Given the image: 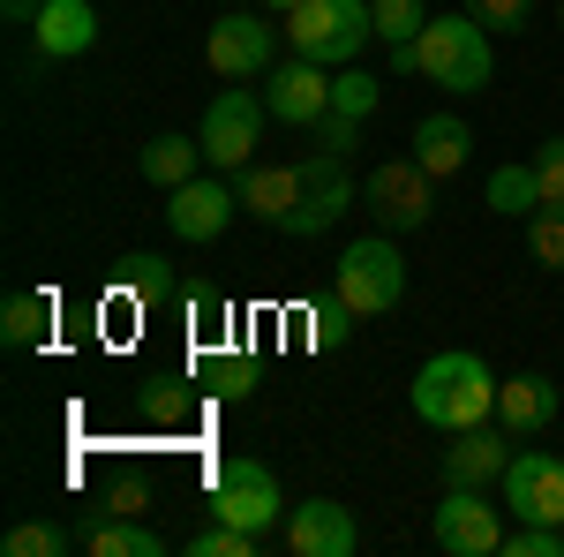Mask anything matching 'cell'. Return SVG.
<instances>
[{
    "label": "cell",
    "mask_w": 564,
    "mask_h": 557,
    "mask_svg": "<svg viewBox=\"0 0 564 557\" xmlns=\"http://www.w3.org/2000/svg\"><path fill=\"white\" fill-rule=\"evenodd\" d=\"M505 468H512V429H505V422L459 429V444L444 452V482H467V490H489V482H505Z\"/></svg>",
    "instance_id": "cell-15"
},
{
    "label": "cell",
    "mask_w": 564,
    "mask_h": 557,
    "mask_svg": "<svg viewBox=\"0 0 564 557\" xmlns=\"http://www.w3.org/2000/svg\"><path fill=\"white\" fill-rule=\"evenodd\" d=\"M369 8H377V39H384L391 53H406V45L422 39V23H430L422 0H369Z\"/></svg>",
    "instance_id": "cell-25"
},
{
    "label": "cell",
    "mask_w": 564,
    "mask_h": 557,
    "mask_svg": "<svg viewBox=\"0 0 564 557\" xmlns=\"http://www.w3.org/2000/svg\"><path fill=\"white\" fill-rule=\"evenodd\" d=\"M557 23H564V0H557Z\"/></svg>",
    "instance_id": "cell-38"
},
{
    "label": "cell",
    "mask_w": 564,
    "mask_h": 557,
    "mask_svg": "<svg viewBox=\"0 0 564 557\" xmlns=\"http://www.w3.org/2000/svg\"><path fill=\"white\" fill-rule=\"evenodd\" d=\"M527 8H534V0H467V15L489 23V39H497V31H527Z\"/></svg>",
    "instance_id": "cell-32"
},
{
    "label": "cell",
    "mask_w": 564,
    "mask_h": 557,
    "mask_svg": "<svg viewBox=\"0 0 564 557\" xmlns=\"http://www.w3.org/2000/svg\"><path fill=\"white\" fill-rule=\"evenodd\" d=\"M263 535H249V527H204V535H188V557H257Z\"/></svg>",
    "instance_id": "cell-28"
},
{
    "label": "cell",
    "mask_w": 564,
    "mask_h": 557,
    "mask_svg": "<svg viewBox=\"0 0 564 557\" xmlns=\"http://www.w3.org/2000/svg\"><path fill=\"white\" fill-rule=\"evenodd\" d=\"M0 8H8L15 23H39V8H45V0H0Z\"/></svg>",
    "instance_id": "cell-36"
},
{
    "label": "cell",
    "mask_w": 564,
    "mask_h": 557,
    "mask_svg": "<svg viewBox=\"0 0 564 557\" xmlns=\"http://www.w3.org/2000/svg\"><path fill=\"white\" fill-rule=\"evenodd\" d=\"M354 136H361V121H347V114H324V121H316V151L354 159Z\"/></svg>",
    "instance_id": "cell-33"
},
{
    "label": "cell",
    "mask_w": 564,
    "mask_h": 557,
    "mask_svg": "<svg viewBox=\"0 0 564 557\" xmlns=\"http://www.w3.org/2000/svg\"><path fill=\"white\" fill-rule=\"evenodd\" d=\"M308 167V189H302V204L286 212V234H324V226H339L347 218V204H361V189H354V173L347 159H332V151H316V159H302Z\"/></svg>",
    "instance_id": "cell-13"
},
{
    "label": "cell",
    "mask_w": 564,
    "mask_h": 557,
    "mask_svg": "<svg viewBox=\"0 0 564 557\" xmlns=\"http://www.w3.org/2000/svg\"><path fill=\"white\" fill-rule=\"evenodd\" d=\"M391 61H399V76L414 68L422 84L452 90V98H475V90H489V76H497L489 23H475L467 8H459V15H430V23H422V39L406 45V53H391Z\"/></svg>",
    "instance_id": "cell-1"
},
{
    "label": "cell",
    "mask_w": 564,
    "mask_h": 557,
    "mask_svg": "<svg viewBox=\"0 0 564 557\" xmlns=\"http://www.w3.org/2000/svg\"><path fill=\"white\" fill-rule=\"evenodd\" d=\"M406 151L444 181V173H459L467 159H475V129H467V121H452V114H430V121H414V143H406Z\"/></svg>",
    "instance_id": "cell-19"
},
{
    "label": "cell",
    "mask_w": 564,
    "mask_h": 557,
    "mask_svg": "<svg viewBox=\"0 0 564 557\" xmlns=\"http://www.w3.org/2000/svg\"><path fill=\"white\" fill-rule=\"evenodd\" d=\"M166 550V535H151L135 513H106L90 527V557H159Z\"/></svg>",
    "instance_id": "cell-22"
},
{
    "label": "cell",
    "mask_w": 564,
    "mask_h": 557,
    "mask_svg": "<svg viewBox=\"0 0 564 557\" xmlns=\"http://www.w3.org/2000/svg\"><path fill=\"white\" fill-rule=\"evenodd\" d=\"M505 513L564 527V460L557 452H512V468H505Z\"/></svg>",
    "instance_id": "cell-12"
},
{
    "label": "cell",
    "mask_w": 564,
    "mask_h": 557,
    "mask_svg": "<svg viewBox=\"0 0 564 557\" xmlns=\"http://www.w3.org/2000/svg\"><path fill=\"white\" fill-rule=\"evenodd\" d=\"M106 513H143V490H135V482H121V490L106 497Z\"/></svg>",
    "instance_id": "cell-35"
},
{
    "label": "cell",
    "mask_w": 564,
    "mask_h": 557,
    "mask_svg": "<svg viewBox=\"0 0 564 557\" xmlns=\"http://www.w3.org/2000/svg\"><path fill=\"white\" fill-rule=\"evenodd\" d=\"M361 543V527H354L347 505H332V497H308L286 513V550L294 557H347Z\"/></svg>",
    "instance_id": "cell-14"
},
{
    "label": "cell",
    "mask_w": 564,
    "mask_h": 557,
    "mask_svg": "<svg viewBox=\"0 0 564 557\" xmlns=\"http://www.w3.org/2000/svg\"><path fill=\"white\" fill-rule=\"evenodd\" d=\"M234 212H241V189H226V173H196V181L166 189V226H174V242H188V249L218 242Z\"/></svg>",
    "instance_id": "cell-10"
},
{
    "label": "cell",
    "mask_w": 564,
    "mask_h": 557,
    "mask_svg": "<svg viewBox=\"0 0 564 557\" xmlns=\"http://www.w3.org/2000/svg\"><path fill=\"white\" fill-rule=\"evenodd\" d=\"M377 98H384V84H377L369 68H332V114L369 121V114H377Z\"/></svg>",
    "instance_id": "cell-24"
},
{
    "label": "cell",
    "mask_w": 564,
    "mask_h": 557,
    "mask_svg": "<svg viewBox=\"0 0 564 557\" xmlns=\"http://www.w3.org/2000/svg\"><path fill=\"white\" fill-rule=\"evenodd\" d=\"M45 324H53V301H45V294H8V309H0V340L15 346V354L39 346Z\"/></svg>",
    "instance_id": "cell-23"
},
{
    "label": "cell",
    "mask_w": 564,
    "mask_h": 557,
    "mask_svg": "<svg viewBox=\"0 0 564 557\" xmlns=\"http://www.w3.org/2000/svg\"><path fill=\"white\" fill-rule=\"evenodd\" d=\"M406 392H414V415L430 429H444V437H459V429H475V422H497V377H489V362L467 354V346L422 362Z\"/></svg>",
    "instance_id": "cell-2"
},
{
    "label": "cell",
    "mask_w": 564,
    "mask_h": 557,
    "mask_svg": "<svg viewBox=\"0 0 564 557\" xmlns=\"http://www.w3.org/2000/svg\"><path fill=\"white\" fill-rule=\"evenodd\" d=\"M527 167H534V181H542V204H564V136H550Z\"/></svg>",
    "instance_id": "cell-31"
},
{
    "label": "cell",
    "mask_w": 564,
    "mask_h": 557,
    "mask_svg": "<svg viewBox=\"0 0 564 557\" xmlns=\"http://www.w3.org/2000/svg\"><path fill=\"white\" fill-rule=\"evenodd\" d=\"M204 61H212L226 84H241V76H271V68H279V31L263 23L257 8H234V15H218V23H212Z\"/></svg>",
    "instance_id": "cell-8"
},
{
    "label": "cell",
    "mask_w": 564,
    "mask_h": 557,
    "mask_svg": "<svg viewBox=\"0 0 564 557\" xmlns=\"http://www.w3.org/2000/svg\"><path fill=\"white\" fill-rule=\"evenodd\" d=\"M257 8H279V15H294V8H302V0H257Z\"/></svg>",
    "instance_id": "cell-37"
},
{
    "label": "cell",
    "mask_w": 564,
    "mask_h": 557,
    "mask_svg": "<svg viewBox=\"0 0 564 557\" xmlns=\"http://www.w3.org/2000/svg\"><path fill=\"white\" fill-rule=\"evenodd\" d=\"M497 422L512 437H534V429L557 422V385L542 369H520V377H497Z\"/></svg>",
    "instance_id": "cell-16"
},
{
    "label": "cell",
    "mask_w": 564,
    "mask_h": 557,
    "mask_svg": "<svg viewBox=\"0 0 564 557\" xmlns=\"http://www.w3.org/2000/svg\"><path fill=\"white\" fill-rule=\"evenodd\" d=\"M263 106H271V121H286V129H316L324 114H332V68L324 61H279L271 68V84H263Z\"/></svg>",
    "instance_id": "cell-11"
},
{
    "label": "cell",
    "mask_w": 564,
    "mask_h": 557,
    "mask_svg": "<svg viewBox=\"0 0 564 557\" xmlns=\"http://www.w3.org/2000/svg\"><path fill=\"white\" fill-rule=\"evenodd\" d=\"M527 249H534L542 271H564V204H542L527 218Z\"/></svg>",
    "instance_id": "cell-26"
},
{
    "label": "cell",
    "mask_w": 564,
    "mask_h": 557,
    "mask_svg": "<svg viewBox=\"0 0 564 557\" xmlns=\"http://www.w3.org/2000/svg\"><path fill=\"white\" fill-rule=\"evenodd\" d=\"M31 39H39L45 61H76V53H90V39H98V8H90V0H45Z\"/></svg>",
    "instance_id": "cell-17"
},
{
    "label": "cell",
    "mask_w": 564,
    "mask_h": 557,
    "mask_svg": "<svg viewBox=\"0 0 564 557\" xmlns=\"http://www.w3.org/2000/svg\"><path fill=\"white\" fill-rule=\"evenodd\" d=\"M279 505H286V497H279V482H271L263 460H226V468L212 474V519H226V527L271 535Z\"/></svg>",
    "instance_id": "cell-9"
},
{
    "label": "cell",
    "mask_w": 564,
    "mask_h": 557,
    "mask_svg": "<svg viewBox=\"0 0 564 557\" xmlns=\"http://www.w3.org/2000/svg\"><path fill=\"white\" fill-rule=\"evenodd\" d=\"M361 204H369V218L384 234H414V226L436 218V173L406 151V159H391V167H377L361 181Z\"/></svg>",
    "instance_id": "cell-6"
},
{
    "label": "cell",
    "mask_w": 564,
    "mask_h": 557,
    "mask_svg": "<svg viewBox=\"0 0 564 557\" xmlns=\"http://www.w3.org/2000/svg\"><path fill=\"white\" fill-rule=\"evenodd\" d=\"M332 294L347 301V317H391L406 301V257L391 249V234L347 242V257L332 271Z\"/></svg>",
    "instance_id": "cell-4"
},
{
    "label": "cell",
    "mask_w": 564,
    "mask_h": 557,
    "mask_svg": "<svg viewBox=\"0 0 564 557\" xmlns=\"http://www.w3.org/2000/svg\"><path fill=\"white\" fill-rule=\"evenodd\" d=\"M121 287H129L135 301H166L174 294V271L151 257V249H135V257H121Z\"/></svg>",
    "instance_id": "cell-27"
},
{
    "label": "cell",
    "mask_w": 564,
    "mask_h": 557,
    "mask_svg": "<svg viewBox=\"0 0 564 557\" xmlns=\"http://www.w3.org/2000/svg\"><path fill=\"white\" fill-rule=\"evenodd\" d=\"M369 39H377V8L369 0H302L286 15V45L302 61H324V68H354Z\"/></svg>",
    "instance_id": "cell-3"
},
{
    "label": "cell",
    "mask_w": 564,
    "mask_h": 557,
    "mask_svg": "<svg viewBox=\"0 0 564 557\" xmlns=\"http://www.w3.org/2000/svg\"><path fill=\"white\" fill-rule=\"evenodd\" d=\"M481 204H489L497 218H534V212H542V181H534V167H520V159H512V167L489 173Z\"/></svg>",
    "instance_id": "cell-21"
},
{
    "label": "cell",
    "mask_w": 564,
    "mask_h": 557,
    "mask_svg": "<svg viewBox=\"0 0 564 557\" xmlns=\"http://www.w3.org/2000/svg\"><path fill=\"white\" fill-rule=\"evenodd\" d=\"M249 385H257V369H249V362H218V392H226V399H241Z\"/></svg>",
    "instance_id": "cell-34"
},
{
    "label": "cell",
    "mask_w": 564,
    "mask_h": 557,
    "mask_svg": "<svg viewBox=\"0 0 564 557\" xmlns=\"http://www.w3.org/2000/svg\"><path fill=\"white\" fill-rule=\"evenodd\" d=\"M0 550H8V557H61V550H68V535H61L53 519H23V527H8Z\"/></svg>",
    "instance_id": "cell-29"
},
{
    "label": "cell",
    "mask_w": 564,
    "mask_h": 557,
    "mask_svg": "<svg viewBox=\"0 0 564 557\" xmlns=\"http://www.w3.org/2000/svg\"><path fill=\"white\" fill-rule=\"evenodd\" d=\"M196 167H204V136H151L143 143V181L151 189H181V181H196Z\"/></svg>",
    "instance_id": "cell-20"
},
{
    "label": "cell",
    "mask_w": 564,
    "mask_h": 557,
    "mask_svg": "<svg viewBox=\"0 0 564 557\" xmlns=\"http://www.w3.org/2000/svg\"><path fill=\"white\" fill-rule=\"evenodd\" d=\"M263 121H271V106H263L257 90H218L212 106H204V167L218 173H241V167H257V143H263Z\"/></svg>",
    "instance_id": "cell-5"
},
{
    "label": "cell",
    "mask_w": 564,
    "mask_h": 557,
    "mask_svg": "<svg viewBox=\"0 0 564 557\" xmlns=\"http://www.w3.org/2000/svg\"><path fill=\"white\" fill-rule=\"evenodd\" d=\"M430 535L444 557H497L505 550V505H489L467 482H444V505H436Z\"/></svg>",
    "instance_id": "cell-7"
},
{
    "label": "cell",
    "mask_w": 564,
    "mask_h": 557,
    "mask_svg": "<svg viewBox=\"0 0 564 557\" xmlns=\"http://www.w3.org/2000/svg\"><path fill=\"white\" fill-rule=\"evenodd\" d=\"M302 189H308V167H241V212L286 226V212L302 204Z\"/></svg>",
    "instance_id": "cell-18"
},
{
    "label": "cell",
    "mask_w": 564,
    "mask_h": 557,
    "mask_svg": "<svg viewBox=\"0 0 564 557\" xmlns=\"http://www.w3.org/2000/svg\"><path fill=\"white\" fill-rule=\"evenodd\" d=\"M505 557H564V527H542V519H520L505 535Z\"/></svg>",
    "instance_id": "cell-30"
}]
</instances>
